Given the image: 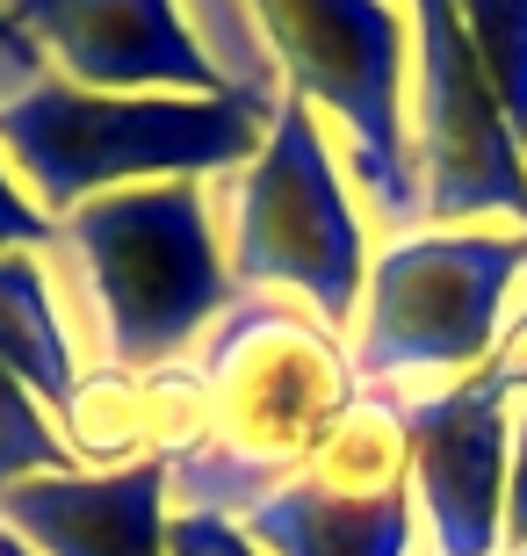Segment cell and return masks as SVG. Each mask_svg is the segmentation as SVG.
<instances>
[{"mask_svg":"<svg viewBox=\"0 0 527 556\" xmlns=\"http://www.w3.org/2000/svg\"><path fill=\"white\" fill-rule=\"evenodd\" d=\"M196 369L210 391V433L166 463L181 514L246 520L362 397L354 348L289 296H239L210 326Z\"/></svg>","mask_w":527,"mask_h":556,"instance_id":"1","label":"cell"},{"mask_svg":"<svg viewBox=\"0 0 527 556\" xmlns=\"http://www.w3.org/2000/svg\"><path fill=\"white\" fill-rule=\"evenodd\" d=\"M283 87L239 80L231 94H87V87L37 73L0 94V160L29 188L43 217H73L95 195L152 181H210L239 174L275 124Z\"/></svg>","mask_w":527,"mask_h":556,"instance_id":"2","label":"cell"},{"mask_svg":"<svg viewBox=\"0 0 527 556\" xmlns=\"http://www.w3.org/2000/svg\"><path fill=\"white\" fill-rule=\"evenodd\" d=\"M59 239L80 253L87 289L102 304L109 369L123 376L174 369L239 304L231 261L217 253V231H210L203 181H152L95 195L59 225Z\"/></svg>","mask_w":527,"mask_h":556,"instance_id":"3","label":"cell"},{"mask_svg":"<svg viewBox=\"0 0 527 556\" xmlns=\"http://www.w3.org/2000/svg\"><path fill=\"white\" fill-rule=\"evenodd\" d=\"M527 282V231L513 225H419L368 261L354 318V376L376 391L463 383L491 362L506 311Z\"/></svg>","mask_w":527,"mask_h":556,"instance_id":"4","label":"cell"},{"mask_svg":"<svg viewBox=\"0 0 527 556\" xmlns=\"http://www.w3.org/2000/svg\"><path fill=\"white\" fill-rule=\"evenodd\" d=\"M283 94L332 116L347 166L390 231H419V160H412V15L390 0H246Z\"/></svg>","mask_w":527,"mask_h":556,"instance_id":"5","label":"cell"},{"mask_svg":"<svg viewBox=\"0 0 527 556\" xmlns=\"http://www.w3.org/2000/svg\"><path fill=\"white\" fill-rule=\"evenodd\" d=\"M368 261L376 247L347 195L332 138L311 102L283 94L261 152L231 174V282L239 296H289L340 332L362 318Z\"/></svg>","mask_w":527,"mask_h":556,"instance_id":"6","label":"cell"},{"mask_svg":"<svg viewBox=\"0 0 527 556\" xmlns=\"http://www.w3.org/2000/svg\"><path fill=\"white\" fill-rule=\"evenodd\" d=\"M267 556H412V397L362 383L304 470L246 514Z\"/></svg>","mask_w":527,"mask_h":556,"instance_id":"7","label":"cell"},{"mask_svg":"<svg viewBox=\"0 0 527 556\" xmlns=\"http://www.w3.org/2000/svg\"><path fill=\"white\" fill-rule=\"evenodd\" d=\"M412 160L419 225L527 231V152L499 116L455 0H412Z\"/></svg>","mask_w":527,"mask_h":556,"instance_id":"8","label":"cell"},{"mask_svg":"<svg viewBox=\"0 0 527 556\" xmlns=\"http://www.w3.org/2000/svg\"><path fill=\"white\" fill-rule=\"evenodd\" d=\"M513 397L485 369L412 397V498L434 556H506Z\"/></svg>","mask_w":527,"mask_h":556,"instance_id":"9","label":"cell"},{"mask_svg":"<svg viewBox=\"0 0 527 556\" xmlns=\"http://www.w3.org/2000/svg\"><path fill=\"white\" fill-rule=\"evenodd\" d=\"M8 15L59 80L87 94H231V73L188 29L181 0H8Z\"/></svg>","mask_w":527,"mask_h":556,"instance_id":"10","label":"cell"},{"mask_svg":"<svg viewBox=\"0 0 527 556\" xmlns=\"http://www.w3.org/2000/svg\"><path fill=\"white\" fill-rule=\"evenodd\" d=\"M174 477L160 455L130 470H65L22 477L0 492V528L37 556H166Z\"/></svg>","mask_w":527,"mask_h":556,"instance_id":"11","label":"cell"},{"mask_svg":"<svg viewBox=\"0 0 527 556\" xmlns=\"http://www.w3.org/2000/svg\"><path fill=\"white\" fill-rule=\"evenodd\" d=\"M65 448L80 455V470H130L145 463V397L138 376L123 369H80L73 405L59 413Z\"/></svg>","mask_w":527,"mask_h":556,"instance_id":"12","label":"cell"},{"mask_svg":"<svg viewBox=\"0 0 527 556\" xmlns=\"http://www.w3.org/2000/svg\"><path fill=\"white\" fill-rule=\"evenodd\" d=\"M455 15L477 43V65L499 94V116L527 152V0H455Z\"/></svg>","mask_w":527,"mask_h":556,"instance_id":"13","label":"cell"},{"mask_svg":"<svg viewBox=\"0 0 527 556\" xmlns=\"http://www.w3.org/2000/svg\"><path fill=\"white\" fill-rule=\"evenodd\" d=\"M65 470H80V455L65 448L51 405L0 362V492L22 477H65Z\"/></svg>","mask_w":527,"mask_h":556,"instance_id":"14","label":"cell"},{"mask_svg":"<svg viewBox=\"0 0 527 556\" xmlns=\"http://www.w3.org/2000/svg\"><path fill=\"white\" fill-rule=\"evenodd\" d=\"M166 556H267L261 542L246 535V520L224 514H166Z\"/></svg>","mask_w":527,"mask_h":556,"instance_id":"15","label":"cell"},{"mask_svg":"<svg viewBox=\"0 0 527 556\" xmlns=\"http://www.w3.org/2000/svg\"><path fill=\"white\" fill-rule=\"evenodd\" d=\"M59 239V217H43L37 203H29V188L8 174V160H0V261L8 253H37Z\"/></svg>","mask_w":527,"mask_h":556,"instance_id":"16","label":"cell"},{"mask_svg":"<svg viewBox=\"0 0 527 556\" xmlns=\"http://www.w3.org/2000/svg\"><path fill=\"white\" fill-rule=\"evenodd\" d=\"M485 376L513 397V405L527 397V282H520V296H513V311H506V332H499V348H491Z\"/></svg>","mask_w":527,"mask_h":556,"instance_id":"17","label":"cell"},{"mask_svg":"<svg viewBox=\"0 0 527 556\" xmlns=\"http://www.w3.org/2000/svg\"><path fill=\"white\" fill-rule=\"evenodd\" d=\"M527 542V397L513 405V463H506V549Z\"/></svg>","mask_w":527,"mask_h":556,"instance_id":"18","label":"cell"},{"mask_svg":"<svg viewBox=\"0 0 527 556\" xmlns=\"http://www.w3.org/2000/svg\"><path fill=\"white\" fill-rule=\"evenodd\" d=\"M0 59L15 65L22 80H37V43H29V37L15 29V15H8V0H0Z\"/></svg>","mask_w":527,"mask_h":556,"instance_id":"19","label":"cell"},{"mask_svg":"<svg viewBox=\"0 0 527 556\" xmlns=\"http://www.w3.org/2000/svg\"><path fill=\"white\" fill-rule=\"evenodd\" d=\"M0 556H37V549H29L22 535H8V528H0Z\"/></svg>","mask_w":527,"mask_h":556,"instance_id":"20","label":"cell"},{"mask_svg":"<svg viewBox=\"0 0 527 556\" xmlns=\"http://www.w3.org/2000/svg\"><path fill=\"white\" fill-rule=\"evenodd\" d=\"M506 556H527V542H520V549H506Z\"/></svg>","mask_w":527,"mask_h":556,"instance_id":"21","label":"cell"}]
</instances>
